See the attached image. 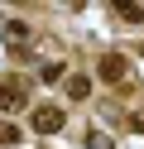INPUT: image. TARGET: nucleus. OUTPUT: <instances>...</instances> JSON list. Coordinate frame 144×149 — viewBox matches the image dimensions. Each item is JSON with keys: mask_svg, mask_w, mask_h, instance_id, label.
Listing matches in <instances>:
<instances>
[{"mask_svg": "<svg viewBox=\"0 0 144 149\" xmlns=\"http://www.w3.org/2000/svg\"><path fill=\"white\" fill-rule=\"evenodd\" d=\"M29 91H34V77H24V72H10V77H0V111H5V116L29 111Z\"/></svg>", "mask_w": 144, "mask_h": 149, "instance_id": "f03ea898", "label": "nucleus"}, {"mask_svg": "<svg viewBox=\"0 0 144 149\" xmlns=\"http://www.w3.org/2000/svg\"><path fill=\"white\" fill-rule=\"evenodd\" d=\"M91 91H96V77H91V72H77V68L63 72V96H67V106L91 101Z\"/></svg>", "mask_w": 144, "mask_h": 149, "instance_id": "20e7f679", "label": "nucleus"}, {"mask_svg": "<svg viewBox=\"0 0 144 149\" xmlns=\"http://www.w3.org/2000/svg\"><path fill=\"white\" fill-rule=\"evenodd\" d=\"M96 82H106V87H115V91H125L130 87V58H125V53H101V58H96V72H91Z\"/></svg>", "mask_w": 144, "mask_h": 149, "instance_id": "7ed1b4c3", "label": "nucleus"}, {"mask_svg": "<svg viewBox=\"0 0 144 149\" xmlns=\"http://www.w3.org/2000/svg\"><path fill=\"white\" fill-rule=\"evenodd\" d=\"M115 15V24H130V29H139L144 24V0H106Z\"/></svg>", "mask_w": 144, "mask_h": 149, "instance_id": "39448f33", "label": "nucleus"}, {"mask_svg": "<svg viewBox=\"0 0 144 149\" xmlns=\"http://www.w3.org/2000/svg\"><path fill=\"white\" fill-rule=\"evenodd\" d=\"M0 144H10V149H15V144H24V130H19V125H10V120H0Z\"/></svg>", "mask_w": 144, "mask_h": 149, "instance_id": "0eeeda50", "label": "nucleus"}, {"mask_svg": "<svg viewBox=\"0 0 144 149\" xmlns=\"http://www.w3.org/2000/svg\"><path fill=\"white\" fill-rule=\"evenodd\" d=\"M139 58H144V43H139Z\"/></svg>", "mask_w": 144, "mask_h": 149, "instance_id": "6e6552de", "label": "nucleus"}, {"mask_svg": "<svg viewBox=\"0 0 144 149\" xmlns=\"http://www.w3.org/2000/svg\"><path fill=\"white\" fill-rule=\"evenodd\" d=\"M63 72H67V63H63V58H48V63H38L34 82H48V87H53V82H63Z\"/></svg>", "mask_w": 144, "mask_h": 149, "instance_id": "423d86ee", "label": "nucleus"}, {"mask_svg": "<svg viewBox=\"0 0 144 149\" xmlns=\"http://www.w3.org/2000/svg\"><path fill=\"white\" fill-rule=\"evenodd\" d=\"M63 125H67V106L63 101H29V130H34L38 139L43 135H63Z\"/></svg>", "mask_w": 144, "mask_h": 149, "instance_id": "f257e3e1", "label": "nucleus"}]
</instances>
